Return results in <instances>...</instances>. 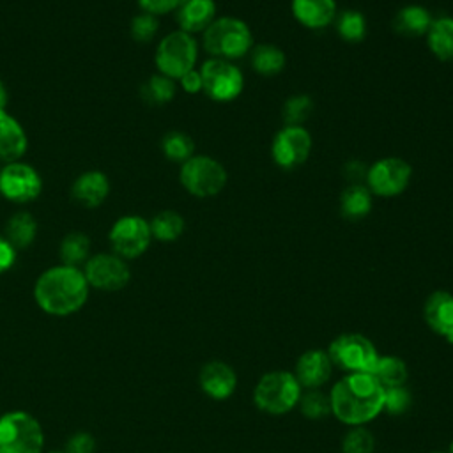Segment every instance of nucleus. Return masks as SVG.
<instances>
[{
  "label": "nucleus",
  "mask_w": 453,
  "mask_h": 453,
  "mask_svg": "<svg viewBox=\"0 0 453 453\" xmlns=\"http://www.w3.org/2000/svg\"><path fill=\"white\" fill-rule=\"evenodd\" d=\"M331 412L349 426L375 419L384 409V388L372 373H347L329 393Z\"/></svg>",
  "instance_id": "1"
},
{
  "label": "nucleus",
  "mask_w": 453,
  "mask_h": 453,
  "mask_svg": "<svg viewBox=\"0 0 453 453\" xmlns=\"http://www.w3.org/2000/svg\"><path fill=\"white\" fill-rule=\"evenodd\" d=\"M34 297L42 311L65 317L85 304L88 297V281L78 267L64 264L50 267L37 278Z\"/></svg>",
  "instance_id": "2"
},
{
  "label": "nucleus",
  "mask_w": 453,
  "mask_h": 453,
  "mask_svg": "<svg viewBox=\"0 0 453 453\" xmlns=\"http://www.w3.org/2000/svg\"><path fill=\"white\" fill-rule=\"evenodd\" d=\"M253 35L246 21L234 16L216 18L203 30V48L214 58L232 60L251 51Z\"/></svg>",
  "instance_id": "3"
},
{
  "label": "nucleus",
  "mask_w": 453,
  "mask_h": 453,
  "mask_svg": "<svg viewBox=\"0 0 453 453\" xmlns=\"http://www.w3.org/2000/svg\"><path fill=\"white\" fill-rule=\"evenodd\" d=\"M303 395V388L294 377V373L285 370H274L264 373L255 389L253 402L255 405L271 416H281L292 411Z\"/></svg>",
  "instance_id": "4"
},
{
  "label": "nucleus",
  "mask_w": 453,
  "mask_h": 453,
  "mask_svg": "<svg viewBox=\"0 0 453 453\" xmlns=\"http://www.w3.org/2000/svg\"><path fill=\"white\" fill-rule=\"evenodd\" d=\"M44 434L39 421L23 411L0 416V453H41Z\"/></svg>",
  "instance_id": "5"
},
{
  "label": "nucleus",
  "mask_w": 453,
  "mask_h": 453,
  "mask_svg": "<svg viewBox=\"0 0 453 453\" xmlns=\"http://www.w3.org/2000/svg\"><path fill=\"white\" fill-rule=\"evenodd\" d=\"M326 352L333 366L347 373H372L379 359V352L372 340L357 333L340 334L329 343Z\"/></svg>",
  "instance_id": "6"
},
{
  "label": "nucleus",
  "mask_w": 453,
  "mask_h": 453,
  "mask_svg": "<svg viewBox=\"0 0 453 453\" xmlns=\"http://www.w3.org/2000/svg\"><path fill=\"white\" fill-rule=\"evenodd\" d=\"M179 177L184 189L198 198L214 196L226 184L225 166L211 156H191L182 163Z\"/></svg>",
  "instance_id": "7"
},
{
  "label": "nucleus",
  "mask_w": 453,
  "mask_h": 453,
  "mask_svg": "<svg viewBox=\"0 0 453 453\" xmlns=\"http://www.w3.org/2000/svg\"><path fill=\"white\" fill-rule=\"evenodd\" d=\"M196 57L198 48L193 35L175 30L159 41L156 50V65L161 74L179 80L195 67Z\"/></svg>",
  "instance_id": "8"
},
{
  "label": "nucleus",
  "mask_w": 453,
  "mask_h": 453,
  "mask_svg": "<svg viewBox=\"0 0 453 453\" xmlns=\"http://www.w3.org/2000/svg\"><path fill=\"white\" fill-rule=\"evenodd\" d=\"M202 90L218 103H228L241 96L244 88V76L230 60L211 58L200 67Z\"/></svg>",
  "instance_id": "9"
},
{
  "label": "nucleus",
  "mask_w": 453,
  "mask_h": 453,
  "mask_svg": "<svg viewBox=\"0 0 453 453\" xmlns=\"http://www.w3.org/2000/svg\"><path fill=\"white\" fill-rule=\"evenodd\" d=\"M412 168L402 157L377 159L366 172V188L372 195L391 198L403 193L411 182Z\"/></svg>",
  "instance_id": "10"
},
{
  "label": "nucleus",
  "mask_w": 453,
  "mask_h": 453,
  "mask_svg": "<svg viewBox=\"0 0 453 453\" xmlns=\"http://www.w3.org/2000/svg\"><path fill=\"white\" fill-rule=\"evenodd\" d=\"M311 152V136L304 126H285L280 129L271 145V156L276 166L294 170L306 163Z\"/></svg>",
  "instance_id": "11"
},
{
  "label": "nucleus",
  "mask_w": 453,
  "mask_h": 453,
  "mask_svg": "<svg viewBox=\"0 0 453 453\" xmlns=\"http://www.w3.org/2000/svg\"><path fill=\"white\" fill-rule=\"evenodd\" d=\"M150 239V226L140 216H122L110 230V244L120 258L140 257L149 248Z\"/></svg>",
  "instance_id": "12"
},
{
  "label": "nucleus",
  "mask_w": 453,
  "mask_h": 453,
  "mask_svg": "<svg viewBox=\"0 0 453 453\" xmlns=\"http://www.w3.org/2000/svg\"><path fill=\"white\" fill-rule=\"evenodd\" d=\"M42 180L27 163H9L0 170V193L16 203H27L41 195Z\"/></svg>",
  "instance_id": "13"
},
{
  "label": "nucleus",
  "mask_w": 453,
  "mask_h": 453,
  "mask_svg": "<svg viewBox=\"0 0 453 453\" xmlns=\"http://www.w3.org/2000/svg\"><path fill=\"white\" fill-rule=\"evenodd\" d=\"M85 278L88 287H96L99 290H120L129 281V267L119 255L101 253L85 262Z\"/></svg>",
  "instance_id": "14"
},
{
  "label": "nucleus",
  "mask_w": 453,
  "mask_h": 453,
  "mask_svg": "<svg viewBox=\"0 0 453 453\" xmlns=\"http://www.w3.org/2000/svg\"><path fill=\"white\" fill-rule=\"evenodd\" d=\"M333 372V363L326 350L322 349H310L303 352L296 363L294 377L306 389H319L324 386Z\"/></svg>",
  "instance_id": "15"
},
{
  "label": "nucleus",
  "mask_w": 453,
  "mask_h": 453,
  "mask_svg": "<svg viewBox=\"0 0 453 453\" xmlns=\"http://www.w3.org/2000/svg\"><path fill=\"white\" fill-rule=\"evenodd\" d=\"M198 384L212 400H226L237 388V375L230 365L223 361H211L202 366Z\"/></svg>",
  "instance_id": "16"
},
{
  "label": "nucleus",
  "mask_w": 453,
  "mask_h": 453,
  "mask_svg": "<svg viewBox=\"0 0 453 453\" xmlns=\"http://www.w3.org/2000/svg\"><path fill=\"white\" fill-rule=\"evenodd\" d=\"M216 19L214 0H180L175 9V21L182 32L205 30Z\"/></svg>",
  "instance_id": "17"
},
{
  "label": "nucleus",
  "mask_w": 453,
  "mask_h": 453,
  "mask_svg": "<svg viewBox=\"0 0 453 453\" xmlns=\"http://www.w3.org/2000/svg\"><path fill=\"white\" fill-rule=\"evenodd\" d=\"M426 326L439 336L453 333V294L446 290L432 292L423 306Z\"/></svg>",
  "instance_id": "18"
},
{
  "label": "nucleus",
  "mask_w": 453,
  "mask_h": 453,
  "mask_svg": "<svg viewBox=\"0 0 453 453\" xmlns=\"http://www.w3.org/2000/svg\"><path fill=\"white\" fill-rule=\"evenodd\" d=\"M110 191V182L103 172L90 170L81 173L71 188V196L76 203L87 209L99 207Z\"/></svg>",
  "instance_id": "19"
},
{
  "label": "nucleus",
  "mask_w": 453,
  "mask_h": 453,
  "mask_svg": "<svg viewBox=\"0 0 453 453\" xmlns=\"http://www.w3.org/2000/svg\"><path fill=\"white\" fill-rule=\"evenodd\" d=\"M294 18L306 28L320 30L336 18V0H292Z\"/></svg>",
  "instance_id": "20"
},
{
  "label": "nucleus",
  "mask_w": 453,
  "mask_h": 453,
  "mask_svg": "<svg viewBox=\"0 0 453 453\" xmlns=\"http://www.w3.org/2000/svg\"><path fill=\"white\" fill-rule=\"evenodd\" d=\"M27 143L21 124L7 111H0V161L5 165L18 161L25 154Z\"/></svg>",
  "instance_id": "21"
},
{
  "label": "nucleus",
  "mask_w": 453,
  "mask_h": 453,
  "mask_svg": "<svg viewBox=\"0 0 453 453\" xmlns=\"http://www.w3.org/2000/svg\"><path fill=\"white\" fill-rule=\"evenodd\" d=\"M432 14L428 9H425L423 5H416V4H411V5H405L402 7L393 21H391V27L395 30V34L402 35V37H421V35H426L430 25H432Z\"/></svg>",
  "instance_id": "22"
},
{
  "label": "nucleus",
  "mask_w": 453,
  "mask_h": 453,
  "mask_svg": "<svg viewBox=\"0 0 453 453\" xmlns=\"http://www.w3.org/2000/svg\"><path fill=\"white\" fill-rule=\"evenodd\" d=\"M430 51L442 62H453V18L441 16L432 21L426 32Z\"/></svg>",
  "instance_id": "23"
},
{
  "label": "nucleus",
  "mask_w": 453,
  "mask_h": 453,
  "mask_svg": "<svg viewBox=\"0 0 453 453\" xmlns=\"http://www.w3.org/2000/svg\"><path fill=\"white\" fill-rule=\"evenodd\" d=\"M372 211V193L366 186L352 184L340 195V212L349 221H359Z\"/></svg>",
  "instance_id": "24"
},
{
  "label": "nucleus",
  "mask_w": 453,
  "mask_h": 453,
  "mask_svg": "<svg viewBox=\"0 0 453 453\" xmlns=\"http://www.w3.org/2000/svg\"><path fill=\"white\" fill-rule=\"evenodd\" d=\"M37 234V223L30 212H16L5 225V239L14 250L28 248Z\"/></svg>",
  "instance_id": "25"
},
{
  "label": "nucleus",
  "mask_w": 453,
  "mask_h": 453,
  "mask_svg": "<svg viewBox=\"0 0 453 453\" xmlns=\"http://www.w3.org/2000/svg\"><path fill=\"white\" fill-rule=\"evenodd\" d=\"M250 62H251V67L255 73H258L262 76H274L283 71V67L287 64V57L281 51V48L265 42V44H258V46L251 48Z\"/></svg>",
  "instance_id": "26"
},
{
  "label": "nucleus",
  "mask_w": 453,
  "mask_h": 453,
  "mask_svg": "<svg viewBox=\"0 0 453 453\" xmlns=\"http://www.w3.org/2000/svg\"><path fill=\"white\" fill-rule=\"evenodd\" d=\"M372 375L377 379V382L384 388H398L405 386L409 379V370L403 359L396 356H379L375 368L372 370Z\"/></svg>",
  "instance_id": "27"
},
{
  "label": "nucleus",
  "mask_w": 453,
  "mask_h": 453,
  "mask_svg": "<svg viewBox=\"0 0 453 453\" xmlns=\"http://www.w3.org/2000/svg\"><path fill=\"white\" fill-rule=\"evenodd\" d=\"M175 96V83L172 78L165 74H152L142 87L140 97L150 106H161L173 99Z\"/></svg>",
  "instance_id": "28"
},
{
  "label": "nucleus",
  "mask_w": 453,
  "mask_h": 453,
  "mask_svg": "<svg viewBox=\"0 0 453 453\" xmlns=\"http://www.w3.org/2000/svg\"><path fill=\"white\" fill-rule=\"evenodd\" d=\"M334 28L340 39L347 42H361L366 35V18L359 11L347 9L334 18Z\"/></svg>",
  "instance_id": "29"
},
{
  "label": "nucleus",
  "mask_w": 453,
  "mask_h": 453,
  "mask_svg": "<svg viewBox=\"0 0 453 453\" xmlns=\"http://www.w3.org/2000/svg\"><path fill=\"white\" fill-rule=\"evenodd\" d=\"M149 226H150L152 237H156L157 241L170 242L182 235L184 218L175 211H161L152 218Z\"/></svg>",
  "instance_id": "30"
},
{
  "label": "nucleus",
  "mask_w": 453,
  "mask_h": 453,
  "mask_svg": "<svg viewBox=\"0 0 453 453\" xmlns=\"http://www.w3.org/2000/svg\"><path fill=\"white\" fill-rule=\"evenodd\" d=\"M90 239L81 232H71L62 239L60 244V258L64 265L78 267L80 264L88 260Z\"/></svg>",
  "instance_id": "31"
},
{
  "label": "nucleus",
  "mask_w": 453,
  "mask_h": 453,
  "mask_svg": "<svg viewBox=\"0 0 453 453\" xmlns=\"http://www.w3.org/2000/svg\"><path fill=\"white\" fill-rule=\"evenodd\" d=\"M161 150L166 159L173 163H184L193 156L195 142L182 131H170L161 140Z\"/></svg>",
  "instance_id": "32"
},
{
  "label": "nucleus",
  "mask_w": 453,
  "mask_h": 453,
  "mask_svg": "<svg viewBox=\"0 0 453 453\" xmlns=\"http://www.w3.org/2000/svg\"><path fill=\"white\" fill-rule=\"evenodd\" d=\"M313 111V101L306 94H296L283 104L285 126H303Z\"/></svg>",
  "instance_id": "33"
},
{
  "label": "nucleus",
  "mask_w": 453,
  "mask_h": 453,
  "mask_svg": "<svg viewBox=\"0 0 453 453\" xmlns=\"http://www.w3.org/2000/svg\"><path fill=\"white\" fill-rule=\"evenodd\" d=\"M297 405L303 416H306L308 419H322L331 414L329 396L319 389H308V393L301 395Z\"/></svg>",
  "instance_id": "34"
},
{
  "label": "nucleus",
  "mask_w": 453,
  "mask_h": 453,
  "mask_svg": "<svg viewBox=\"0 0 453 453\" xmlns=\"http://www.w3.org/2000/svg\"><path fill=\"white\" fill-rule=\"evenodd\" d=\"M375 439L365 426H350L342 439L343 453H373Z\"/></svg>",
  "instance_id": "35"
},
{
  "label": "nucleus",
  "mask_w": 453,
  "mask_h": 453,
  "mask_svg": "<svg viewBox=\"0 0 453 453\" xmlns=\"http://www.w3.org/2000/svg\"><path fill=\"white\" fill-rule=\"evenodd\" d=\"M412 405V395L405 386L384 389V409L391 416L405 414Z\"/></svg>",
  "instance_id": "36"
},
{
  "label": "nucleus",
  "mask_w": 453,
  "mask_h": 453,
  "mask_svg": "<svg viewBox=\"0 0 453 453\" xmlns=\"http://www.w3.org/2000/svg\"><path fill=\"white\" fill-rule=\"evenodd\" d=\"M159 28L157 18L149 12H142L133 18L131 21V35L138 42H149L154 39L156 32Z\"/></svg>",
  "instance_id": "37"
},
{
  "label": "nucleus",
  "mask_w": 453,
  "mask_h": 453,
  "mask_svg": "<svg viewBox=\"0 0 453 453\" xmlns=\"http://www.w3.org/2000/svg\"><path fill=\"white\" fill-rule=\"evenodd\" d=\"M96 441L87 432H78L69 437L65 444V453H94Z\"/></svg>",
  "instance_id": "38"
},
{
  "label": "nucleus",
  "mask_w": 453,
  "mask_h": 453,
  "mask_svg": "<svg viewBox=\"0 0 453 453\" xmlns=\"http://www.w3.org/2000/svg\"><path fill=\"white\" fill-rule=\"evenodd\" d=\"M138 5L143 9V12L149 14H166L170 11H175L180 0H136Z\"/></svg>",
  "instance_id": "39"
},
{
  "label": "nucleus",
  "mask_w": 453,
  "mask_h": 453,
  "mask_svg": "<svg viewBox=\"0 0 453 453\" xmlns=\"http://www.w3.org/2000/svg\"><path fill=\"white\" fill-rule=\"evenodd\" d=\"M180 80V87L188 92V94H196L202 90V76H200V71L196 69H191L188 71L184 76L179 78Z\"/></svg>",
  "instance_id": "40"
},
{
  "label": "nucleus",
  "mask_w": 453,
  "mask_h": 453,
  "mask_svg": "<svg viewBox=\"0 0 453 453\" xmlns=\"http://www.w3.org/2000/svg\"><path fill=\"white\" fill-rule=\"evenodd\" d=\"M16 260V250L7 242L5 237H0V274L11 269Z\"/></svg>",
  "instance_id": "41"
},
{
  "label": "nucleus",
  "mask_w": 453,
  "mask_h": 453,
  "mask_svg": "<svg viewBox=\"0 0 453 453\" xmlns=\"http://www.w3.org/2000/svg\"><path fill=\"white\" fill-rule=\"evenodd\" d=\"M345 172H347V177H349V179H359L361 175L366 177L368 168H365L363 163H359V161H349V163L345 165Z\"/></svg>",
  "instance_id": "42"
},
{
  "label": "nucleus",
  "mask_w": 453,
  "mask_h": 453,
  "mask_svg": "<svg viewBox=\"0 0 453 453\" xmlns=\"http://www.w3.org/2000/svg\"><path fill=\"white\" fill-rule=\"evenodd\" d=\"M5 104H7V90H5V85L0 81V111H5Z\"/></svg>",
  "instance_id": "43"
},
{
  "label": "nucleus",
  "mask_w": 453,
  "mask_h": 453,
  "mask_svg": "<svg viewBox=\"0 0 453 453\" xmlns=\"http://www.w3.org/2000/svg\"><path fill=\"white\" fill-rule=\"evenodd\" d=\"M446 342H448V343H451V345H453V333H449V334H448V336H446Z\"/></svg>",
  "instance_id": "44"
},
{
  "label": "nucleus",
  "mask_w": 453,
  "mask_h": 453,
  "mask_svg": "<svg viewBox=\"0 0 453 453\" xmlns=\"http://www.w3.org/2000/svg\"><path fill=\"white\" fill-rule=\"evenodd\" d=\"M448 453H453V441L449 442V448H448Z\"/></svg>",
  "instance_id": "45"
},
{
  "label": "nucleus",
  "mask_w": 453,
  "mask_h": 453,
  "mask_svg": "<svg viewBox=\"0 0 453 453\" xmlns=\"http://www.w3.org/2000/svg\"><path fill=\"white\" fill-rule=\"evenodd\" d=\"M430 453H446V451H430Z\"/></svg>",
  "instance_id": "46"
},
{
  "label": "nucleus",
  "mask_w": 453,
  "mask_h": 453,
  "mask_svg": "<svg viewBox=\"0 0 453 453\" xmlns=\"http://www.w3.org/2000/svg\"><path fill=\"white\" fill-rule=\"evenodd\" d=\"M51 453H65V451H51Z\"/></svg>",
  "instance_id": "47"
}]
</instances>
